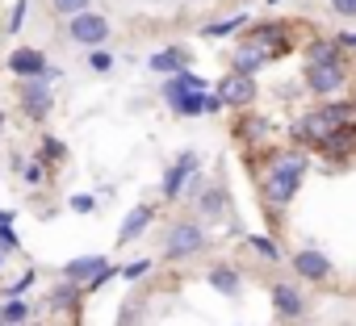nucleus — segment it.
Segmentation results:
<instances>
[{"mask_svg": "<svg viewBox=\"0 0 356 326\" xmlns=\"http://www.w3.org/2000/svg\"><path fill=\"white\" fill-rule=\"evenodd\" d=\"M302 168H306L302 155L281 159L277 168H273V176H268V185H264V197H268L273 205H289L293 193H298V185H302Z\"/></svg>", "mask_w": 356, "mask_h": 326, "instance_id": "1", "label": "nucleus"}, {"mask_svg": "<svg viewBox=\"0 0 356 326\" xmlns=\"http://www.w3.org/2000/svg\"><path fill=\"white\" fill-rule=\"evenodd\" d=\"M202 247H206V230H202L197 222H176V226L168 230L163 255H168V259H189V255H197Z\"/></svg>", "mask_w": 356, "mask_h": 326, "instance_id": "2", "label": "nucleus"}, {"mask_svg": "<svg viewBox=\"0 0 356 326\" xmlns=\"http://www.w3.org/2000/svg\"><path fill=\"white\" fill-rule=\"evenodd\" d=\"M67 34H72V42H80V46H101L105 38H109V22L101 17V13H76L72 22H67Z\"/></svg>", "mask_w": 356, "mask_h": 326, "instance_id": "3", "label": "nucleus"}, {"mask_svg": "<svg viewBox=\"0 0 356 326\" xmlns=\"http://www.w3.org/2000/svg\"><path fill=\"white\" fill-rule=\"evenodd\" d=\"M218 96H222V105L243 109V105H252V96H256V80H252L248 71H235V76H227V80L218 84Z\"/></svg>", "mask_w": 356, "mask_h": 326, "instance_id": "4", "label": "nucleus"}, {"mask_svg": "<svg viewBox=\"0 0 356 326\" xmlns=\"http://www.w3.org/2000/svg\"><path fill=\"white\" fill-rule=\"evenodd\" d=\"M51 105H55V92H51L42 80H30V84H22V109H26L34 121L51 117Z\"/></svg>", "mask_w": 356, "mask_h": 326, "instance_id": "5", "label": "nucleus"}, {"mask_svg": "<svg viewBox=\"0 0 356 326\" xmlns=\"http://www.w3.org/2000/svg\"><path fill=\"white\" fill-rule=\"evenodd\" d=\"M306 84H310V92H318V96L335 92V88L343 84V63H310Z\"/></svg>", "mask_w": 356, "mask_h": 326, "instance_id": "6", "label": "nucleus"}, {"mask_svg": "<svg viewBox=\"0 0 356 326\" xmlns=\"http://www.w3.org/2000/svg\"><path fill=\"white\" fill-rule=\"evenodd\" d=\"M193 172H197V155H181V159L168 168V176H163V197H181Z\"/></svg>", "mask_w": 356, "mask_h": 326, "instance_id": "7", "label": "nucleus"}, {"mask_svg": "<svg viewBox=\"0 0 356 326\" xmlns=\"http://www.w3.org/2000/svg\"><path fill=\"white\" fill-rule=\"evenodd\" d=\"M9 71L13 76H26V80H38V76H47V59H42V51L22 46V51L9 55Z\"/></svg>", "mask_w": 356, "mask_h": 326, "instance_id": "8", "label": "nucleus"}, {"mask_svg": "<svg viewBox=\"0 0 356 326\" xmlns=\"http://www.w3.org/2000/svg\"><path fill=\"white\" fill-rule=\"evenodd\" d=\"M293 272H298L302 280H314V284H318V280L331 276V259L318 255V251H298V255H293Z\"/></svg>", "mask_w": 356, "mask_h": 326, "instance_id": "9", "label": "nucleus"}, {"mask_svg": "<svg viewBox=\"0 0 356 326\" xmlns=\"http://www.w3.org/2000/svg\"><path fill=\"white\" fill-rule=\"evenodd\" d=\"M197 88H206V80H197V76H189V71H176V76L163 84V101H168L172 109H181V105H185V96H189V92H197Z\"/></svg>", "mask_w": 356, "mask_h": 326, "instance_id": "10", "label": "nucleus"}, {"mask_svg": "<svg viewBox=\"0 0 356 326\" xmlns=\"http://www.w3.org/2000/svg\"><path fill=\"white\" fill-rule=\"evenodd\" d=\"M151 222H155V209H151V205H134V209H130V218H126V222H122V230H118V243H134Z\"/></svg>", "mask_w": 356, "mask_h": 326, "instance_id": "11", "label": "nucleus"}, {"mask_svg": "<svg viewBox=\"0 0 356 326\" xmlns=\"http://www.w3.org/2000/svg\"><path fill=\"white\" fill-rule=\"evenodd\" d=\"M185 67H189V51H181V46H168V51L151 55V71H159V76H176Z\"/></svg>", "mask_w": 356, "mask_h": 326, "instance_id": "12", "label": "nucleus"}, {"mask_svg": "<svg viewBox=\"0 0 356 326\" xmlns=\"http://www.w3.org/2000/svg\"><path fill=\"white\" fill-rule=\"evenodd\" d=\"M273 305L285 314V318H298L302 309H306V301H302V293L293 289V284H285V280H277L273 284Z\"/></svg>", "mask_w": 356, "mask_h": 326, "instance_id": "13", "label": "nucleus"}, {"mask_svg": "<svg viewBox=\"0 0 356 326\" xmlns=\"http://www.w3.org/2000/svg\"><path fill=\"white\" fill-rule=\"evenodd\" d=\"M101 268H105V259H101V255H84V259H72L63 272H67V280H92Z\"/></svg>", "mask_w": 356, "mask_h": 326, "instance_id": "14", "label": "nucleus"}, {"mask_svg": "<svg viewBox=\"0 0 356 326\" xmlns=\"http://www.w3.org/2000/svg\"><path fill=\"white\" fill-rule=\"evenodd\" d=\"M210 284H214L222 297H235V293H239V272H235V268H227V264H218V268L210 272Z\"/></svg>", "mask_w": 356, "mask_h": 326, "instance_id": "15", "label": "nucleus"}, {"mask_svg": "<svg viewBox=\"0 0 356 326\" xmlns=\"http://www.w3.org/2000/svg\"><path fill=\"white\" fill-rule=\"evenodd\" d=\"M264 59H268V51H260V46H243V51L235 55V71H248V76H252Z\"/></svg>", "mask_w": 356, "mask_h": 326, "instance_id": "16", "label": "nucleus"}, {"mask_svg": "<svg viewBox=\"0 0 356 326\" xmlns=\"http://www.w3.org/2000/svg\"><path fill=\"white\" fill-rule=\"evenodd\" d=\"M343 117H352V105H323L310 121H314V126H339Z\"/></svg>", "mask_w": 356, "mask_h": 326, "instance_id": "17", "label": "nucleus"}, {"mask_svg": "<svg viewBox=\"0 0 356 326\" xmlns=\"http://www.w3.org/2000/svg\"><path fill=\"white\" fill-rule=\"evenodd\" d=\"M310 63H339V46H331V42H314V46H310Z\"/></svg>", "mask_w": 356, "mask_h": 326, "instance_id": "18", "label": "nucleus"}, {"mask_svg": "<svg viewBox=\"0 0 356 326\" xmlns=\"http://www.w3.org/2000/svg\"><path fill=\"white\" fill-rule=\"evenodd\" d=\"M51 9H55L59 17H76V13L88 9V0H51Z\"/></svg>", "mask_w": 356, "mask_h": 326, "instance_id": "19", "label": "nucleus"}, {"mask_svg": "<svg viewBox=\"0 0 356 326\" xmlns=\"http://www.w3.org/2000/svg\"><path fill=\"white\" fill-rule=\"evenodd\" d=\"M243 22H248V17H231V22H218V26H206L202 34H206V38H222V34H231V30H239Z\"/></svg>", "mask_w": 356, "mask_h": 326, "instance_id": "20", "label": "nucleus"}, {"mask_svg": "<svg viewBox=\"0 0 356 326\" xmlns=\"http://www.w3.org/2000/svg\"><path fill=\"white\" fill-rule=\"evenodd\" d=\"M323 146H327L331 155H343V151L352 146V134H348V130H339V134H331V138H323Z\"/></svg>", "mask_w": 356, "mask_h": 326, "instance_id": "21", "label": "nucleus"}, {"mask_svg": "<svg viewBox=\"0 0 356 326\" xmlns=\"http://www.w3.org/2000/svg\"><path fill=\"white\" fill-rule=\"evenodd\" d=\"M248 247H252L260 259H281V255H277V247H273L268 239H260V234H252V239H248Z\"/></svg>", "mask_w": 356, "mask_h": 326, "instance_id": "22", "label": "nucleus"}, {"mask_svg": "<svg viewBox=\"0 0 356 326\" xmlns=\"http://www.w3.org/2000/svg\"><path fill=\"white\" fill-rule=\"evenodd\" d=\"M202 109H206V96H202V88H197V92H189V96H185V105L176 109V113H189V117H197Z\"/></svg>", "mask_w": 356, "mask_h": 326, "instance_id": "23", "label": "nucleus"}, {"mask_svg": "<svg viewBox=\"0 0 356 326\" xmlns=\"http://www.w3.org/2000/svg\"><path fill=\"white\" fill-rule=\"evenodd\" d=\"M0 318L13 322V326H22V322H26V305H22V301H9L5 309H0Z\"/></svg>", "mask_w": 356, "mask_h": 326, "instance_id": "24", "label": "nucleus"}, {"mask_svg": "<svg viewBox=\"0 0 356 326\" xmlns=\"http://www.w3.org/2000/svg\"><path fill=\"white\" fill-rule=\"evenodd\" d=\"M76 293H80L76 284H63V289L51 297V309H63V305H72V301H76Z\"/></svg>", "mask_w": 356, "mask_h": 326, "instance_id": "25", "label": "nucleus"}, {"mask_svg": "<svg viewBox=\"0 0 356 326\" xmlns=\"http://www.w3.org/2000/svg\"><path fill=\"white\" fill-rule=\"evenodd\" d=\"M222 205H227V201H222V193H218V189H210V193L202 197V209H206V214H222Z\"/></svg>", "mask_w": 356, "mask_h": 326, "instance_id": "26", "label": "nucleus"}, {"mask_svg": "<svg viewBox=\"0 0 356 326\" xmlns=\"http://www.w3.org/2000/svg\"><path fill=\"white\" fill-rule=\"evenodd\" d=\"M134 318H138V301L130 297V301H122V314H118V326H134Z\"/></svg>", "mask_w": 356, "mask_h": 326, "instance_id": "27", "label": "nucleus"}, {"mask_svg": "<svg viewBox=\"0 0 356 326\" xmlns=\"http://www.w3.org/2000/svg\"><path fill=\"white\" fill-rule=\"evenodd\" d=\"M88 63H92L97 71H109V67H113V55H109V51H101V46H92V59H88Z\"/></svg>", "mask_w": 356, "mask_h": 326, "instance_id": "28", "label": "nucleus"}, {"mask_svg": "<svg viewBox=\"0 0 356 326\" xmlns=\"http://www.w3.org/2000/svg\"><path fill=\"white\" fill-rule=\"evenodd\" d=\"M42 159H47V163H51V159L59 163V159H63V142H55V138H47V142H42Z\"/></svg>", "mask_w": 356, "mask_h": 326, "instance_id": "29", "label": "nucleus"}, {"mask_svg": "<svg viewBox=\"0 0 356 326\" xmlns=\"http://www.w3.org/2000/svg\"><path fill=\"white\" fill-rule=\"evenodd\" d=\"M331 13H339V17H356V0H331Z\"/></svg>", "mask_w": 356, "mask_h": 326, "instance_id": "30", "label": "nucleus"}, {"mask_svg": "<svg viewBox=\"0 0 356 326\" xmlns=\"http://www.w3.org/2000/svg\"><path fill=\"white\" fill-rule=\"evenodd\" d=\"M22 26H26V0H17V9H13V13H9V30H13V34H17V30H22Z\"/></svg>", "mask_w": 356, "mask_h": 326, "instance_id": "31", "label": "nucleus"}, {"mask_svg": "<svg viewBox=\"0 0 356 326\" xmlns=\"http://www.w3.org/2000/svg\"><path fill=\"white\" fill-rule=\"evenodd\" d=\"M72 209H80V214H88V209H92V197H72Z\"/></svg>", "mask_w": 356, "mask_h": 326, "instance_id": "32", "label": "nucleus"}, {"mask_svg": "<svg viewBox=\"0 0 356 326\" xmlns=\"http://www.w3.org/2000/svg\"><path fill=\"white\" fill-rule=\"evenodd\" d=\"M147 268H151V259H138V264H130V268H126V276H143Z\"/></svg>", "mask_w": 356, "mask_h": 326, "instance_id": "33", "label": "nucleus"}, {"mask_svg": "<svg viewBox=\"0 0 356 326\" xmlns=\"http://www.w3.org/2000/svg\"><path fill=\"white\" fill-rule=\"evenodd\" d=\"M0 326H13V322H5V318H0Z\"/></svg>", "mask_w": 356, "mask_h": 326, "instance_id": "34", "label": "nucleus"}, {"mask_svg": "<svg viewBox=\"0 0 356 326\" xmlns=\"http://www.w3.org/2000/svg\"><path fill=\"white\" fill-rule=\"evenodd\" d=\"M268 5H281V0H268Z\"/></svg>", "mask_w": 356, "mask_h": 326, "instance_id": "35", "label": "nucleus"}, {"mask_svg": "<svg viewBox=\"0 0 356 326\" xmlns=\"http://www.w3.org/2000/svg\"><path fill=\"white\" fill-rule=\"evenodd\" d=\"M0 126H5V117H0Z\"/></svg>", "mask_w": 356, "mask_h": 326, "instance_id": "36", "label": "nucleus"}]
</instances>
